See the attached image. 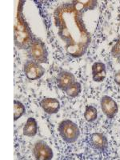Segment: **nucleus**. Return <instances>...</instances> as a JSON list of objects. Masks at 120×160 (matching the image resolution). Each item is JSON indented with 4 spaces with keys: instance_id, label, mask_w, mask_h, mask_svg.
Listing matches in <instances>:
<instances>
[{
    "instance_id": "nucleus-1",
    "label": "nucleus",
    "mask_w": 120,
    "mask_h": 160,
    "mask_svg": "<svg viewBox=\"0 0 120 160\" xmlns=\"http://www.w3.org/2000/svg\"><path fill=\"white\" fill-rule=\"evenodd\" d=\"M28 57L38 63H46L48 60V52L42 40L34 37L28 49Z\"/></svg>"
},
{
    "instance_id": "nucleus-5",
    "label": "nucleus",
    "mask_w": 120,
    "mask_h": 160,
    "mask_svg": "<svg viewBox=\"0 0 120 160\" xmlns=\"http://www.w3.org/2000/svg\"><path fill=\"white\" fill-rule=\"evenodd\" d=\"M33 154L35 158L38 160H51L54 156L52 149L42 140H40L35 144Z\"/></svg>"
},
{
    "instance_id": "nucleus-7",
    "label": "nucleus",
    "mask_w": 120,
    "mask_h": 160,
    "mask_svg": "<svg viewBox=\"0 0 120 160\" xmlns=\"http://www.w3.org/2000/svg\"><path fill=\"white\" fill-rule=\"evenodd\" d=\"M75 76L67 71H60L56 77V83L60 90L65 91L71 84L75 82Z\"/></svg>"
},
{
    "instance_id": "nucleus-9",
    "label": "nucleus",
    "mask_w": 120,
    "mask_h": 160,
    "mask_svg": "<svg viewBox=\"0 0 120 160\" xmlns=\"http://www.w3.org/2000/svg\"><path fill=\"white\" fill-rule=\"evenodd\" d=\"M41 108L47 114L53 115L58 112L60 109V102L55 98H45L39 102Z\"/></svg>"
},
{
    "instance_id": "nucleus-8",
    "label": "nucleus",
    "mask_w": 120,
    "mask_h": 160,
    "mask_svg": "<svg viewBox=\"0 0 120 160\" xmlns=\"http://www.w3.org/2000/svg\"><path fill=\"white\" fill-rule=\"evenodd\" d=\"M90 143L94 149L104 151L108 148V141L102 133H93L90 137Z\"/></svg>"
},
{
    "instance_id": "nucleus-4",
    "label": "nucleus",
    "mask_w": 120,
    "mask_h": 160,
    "mask_svg": "<svg viewBox=\"0 0 120 160\" xmlns=\"http://www.w3.org/2000/svg\"><path fill=\"white\" fill-rule=\"evenodd\" d=\"M23 71L27 78L31 81L38 79L45 74L43 67L33 60L26 61L23 65Z\"/></svg>"
},
{
    "instance_id": "nucleus-12",
    "label": "nucleus",
    "mask_w": 120,
    "mask_h": 160,
    "mask_svg": "<svg viewBox=\"0 0 120 160\" xmlns=\"http://www.w3.org/2000/svg\"><path fill=\"white\" fill-rule=\"evenodd\" d=\"M84 117L88 122H94L98 117V111L94 106H86Z\"/></svg>"
},
{
    "instance_id": "nucleus-10",
    "label": "nucleus",
    "mask_w": 120,
    "mask_h": 160,
    "mask_svg": "<svg viewBox=\"0 0 120 160\" xmlns=\"http://www.w3.org/2000/svg\"><path fill=\"white\" fill-rule=\"evenodd\" d=\"M107 71L103 62H96L92 66L93 80L95 82H102L106 78Z\"/></svg>"
},
{
    "instance_id": "nucleus-15",
    "label": "nucleus",
    "mask_w": 120,
    "mask_h": 160,
    "mask_svg": "<svg viewBox=\"0 0 120 160\" xmlns=\"http://www.w3.org/2000/svg\"><path fill=\"white\" fill-rule=\"evenodd\" d=\"M111 55L115 58H116L120 63V37L118 38L116 44L113 47L112 50H111Z\"/></svg>"
},
{
    "instance_id": "nucleus-3",
    "label": "nucleus",
    "mask_w": 120,
    "mask_h": 160,
    "mask_svg": "<svg viewBox=\"0 0 120 160\" xmlns=\"http://www.w3.org/2000/svg\"><path fill=\"white\" fill-rule=\"evenodd\" d=\"M34 37H31L28 24L22 20V23L15 24V43L20 49H28Z\"/></svg>"
},
{
    "instance_id": "nucleus-13",
    "label": "nucleus",
    "mask_w": 120,
    "mask_h": 160,
    "mask_svg": "<svg viewBox=\"0 0 120 160\" xmlns=\"http://www.w3.org/2000/svg\"><path fill=\"white\" fill-rule=\"evenodd\" d=\"M82 91V87L80 82L75 81L73 84H71L68 89L66 90L65 92L68 96L71 97V98H75V97L78 96L79 94Z\"/></svg>"
},
{
    "instance_id": "nucleus-6",
    "label": "nucleus",
    "mask_w": 120,
    "mask_h": 160,
    "mask_svg": "<svg viewBox=\"0 0 120 160\" xmlns=\"http://www.w3.org/2000/svg\"><path fill=\"white\" fill-rule=\"evenodd\" d=\"M101 108L104 115L109 118H113L118 111V107L116 102L111 97L104 95L100 101Z\"/></svg>"
},
{
    "instance_id": "nucleus-14",
    "label": "nucleus",
    "mask_w": 120,
    "mask_h": 160,
    "mask_svg": "<svg viewBox=\"0 0 120 160\" xmlns=\"http://www.w3.org/2000/svg\"><path fill=\"white\" fill-rule=\"evenodd\" d=\"M25 111L26 109L23 104L18 100H15L14 101V120L16 121L20 117H22L25 114Z\"/></svg>"
},
{
    "instance_id": "nucleus-16",
    "label": "nucleus",
    "mask_w": 120,
    "mask_h": 160,
    "mask_svg": "<svg viewBox=\"0 0 120 160\" xmlns=\"http://www.w3.org/2000/svg\"><path fill=\"white\" fill-rule=\"evenodd\" d=\"M115 82L117 85L120 86V70L116 72L115 75Z\"/></svg>"
},
{
    "instance_id": "nucleus-2",
    "label": "nucleus",
    "mask_w": 120,
    "mask_h": 160,
    "mask_svg": "<svg viewBox=\"0 0 120 160\" xmlns=\"http://www.w3.org/2000/svg\"><path fill=\"white\" fill-rule=\"evenodd\" d=\"M58 132L61 138L68 143L76 142L80 135L78 125L69 119L62 121L58 126Z\"/></svg>"
},
{
    "instance_id": "nucleus-11",
    "label": "nucleus",
    "mask_w": 120,
    "mask_h": 160,
    "mask_svg": "<svg viewBox=\"0 0 120 160\" xmlns=\"http://www.w3.org/2000/svg\"><path fill=\"white\" fill-rule=\"evenodd\" d=\"M38 132V123L37 121L32 117H30L26 122L23 128V135L25 136L33 137L36 135Z\"/></svg>"
}]
</instances>
